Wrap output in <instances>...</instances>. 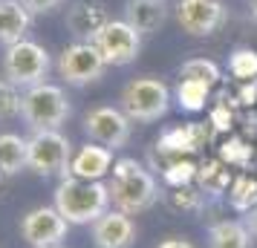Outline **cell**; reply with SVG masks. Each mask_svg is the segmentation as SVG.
I'll return each instance as SVG.
<instances>
[{
  "instance_id": "1",
  "label": "cell",
  "mask_w": 257,
  "mask_h": 248,
  "mask_svg": "<svg viewBox=\"0 0 257 248\" xmlns=\"http://www.w3.org/2000/svg\"><path fill=\"white\" fill-rule=\"evenodd\" d=\"M107 190H110L113 208L130 213V216L153 208L159 202V196H162L156 176L136 159H116L113 162V170H110V179H107Z\"/></svg>"
},
{
  "instance_id": "2",
  "label": "cell",
  "mask_w": 257,
  "mask_h": 248,
  "mask_svg": "<svg viewBox=\"0 0 257 248\" xmlns=\"http://www.w3.org/2000/svg\"><path fill=\"white\" fill-rule=\"evenodd\" d=\"M52 205L70 225H93L98 216L110 211V190L107 182H87V179L64 176L55 188Z\"/></svg>"
},
{
  "instance_id": "3",
  "label": "cell",
  "mask_w": 257,
  "mask_h": 248,
  "mask_svg": "<svg viewBox=\"0 0 257 248\" xmlns=\"http://www.w3.org/2000/svg\"><path fill=\"white\" fill-rule=\"evenodd\" d=\"M70 116H72V104L64 93V87L44 81L38 87L24 90L21 118L29 124V130H58Z\"/></svg>"
},
{
  "instance_id": "4",
  "label": "cell",
  "mask_w": 257,
  "mask_h": 248,
  "mask_svg": "<svg viewBox=\"0 0 257 248\" xmlns=\"http://www.w3.org/2000/svg\"><path fill=\"white\" fill-rule=\"evenodd\" d=\"M121 110L130 121H139V124H151L159 118L168 116L171 110V90L162 78H153V75H142L133 81L124 84L121 90Z\"/></svg>"
},
{
  "instance_id": "5",
  "label": "cell",
  "mask_w": 257,
  "mask_h": 248,
  "mask_svg": "<svg viewBox=\"0 0 257 248\" xmlns=\"http://www.w3.org/2000/svg\"><path fill=\"white\" fill-rule=\"evenodd\" d=\"M49 70H52V58L49 52L35 41H18L12 47H6V55H3V75L6 81H12L18 90H29V87H38L49 78Z\"/></svg>"
},
{
  "instance_id": "6",
  "label": "cell",
  "mask_w": 257,
  "mask_h": 248,
  "mask_svg": "<svg viewBox=\"0 0 257 248\" xmlns=\"http://www.w3.org/2000/svg\"><path fill=\"white\" fill-rule=\"evenodd\" d=\"M26 167L35 170L38 176H67L72 162V144L61 130H32Z\"/></svg>"
},
{
  "instance_id": "7",
  "label": "cell",
  "mask_w": 257,
  "mask_h": 248,
  "mask_svg": "<svg viewBox=\"0 0 257 248\" xmlns=\"http://www.w3.org/2000/svg\"><path fill=\"white\" fill-rule=\"evenodd\" d=\"M107 72V61L90 41H75L61 49L58 55V75L70 87H87L95 84Z\"/></svg>"
},
{
  "instance_id": "8",
  "label": "cell",
  "mask_w": 257,
  "mask_h": 248,
  "mask_svg": "<svg viewBox=\"0 0 257 248\" xmlns=\"http://www.w3.org/2000/svg\"><path fill=\"white\" fill-rule=\"evenodd\" d=\"M142 38L133 26L121 18V21H110L107 26H101V32L90 41L98 52H101V58L107 61V67H127L133 61L139 58L142 52Z\"/></svg>"
},
{
  "instance_id": "9",
  "label": "cell",
  "mask_w": 257,
  "mask_h": 248,
  "mask_svg": "<svg viewBox=\"0 0 257 248\" xmlns=\"http://www.w3.org/2000/svg\"><path fill=\"white\" fill-rule=\"evenodd\" d=\"M84 133L87 139L101 147H110V150H121L124 144L130 142V133H133V121L124 116L121 107H93L87 116H84Z\"/></svg>"
},
{
  "instance_id": "10",
  "label": "cell",
  "mask_w": 257,
  "mask_h": 248,
  "mask_svg": "<svg viewBox=\"0 0 257 248\" xmlns=\"http://www.w3.org/2000/svg\"><path fill=\"white\" fill-rule=\"evenodd\" d=\"M228 18L222 0H179L176 3V24L191 38H211L220 32Z\"/></svg>"
},
{
  "instance_id": "11",
  "label": "cell",
  "mask_w": 257,
  "mask_h": 248,
  "mask_svg": "<svg viewBox=\"0 0 257 248\" xmlns=\"http://www.w3.org/2000/svg\"><path fill=\"white\" fill-rule=\"evenodd\" d=\"M67 228H70V222L58 213L55 205H38L32 211H26L21 219V236L32 248L58 245L67 236Z\"/></svg>"
},
{
  "instance_id": "12",
  "label": "cell",
  "mask_w": 257,
  "mask_h": 248,
  "mask_svg": "<svg viewBox=\"0 0 257 248\" xmlns=\"http://www.w3.org/2000/svg\"><path fill=\"white\" fill-rule=\"evenodd\" d=\"M90 228H93L95 248H133L136 242V222L130 219V213L116 211V208L98 216Z\"/></svg>"
},
{
  "instance_id": "13",
  "label": "cell",
  "mask_w": 257,
  "mask_h": 248,
  "mask_svg": "<svg viewBox=\"0 0 257 248\" xmlns=\"http://www.w3.org/2000/svg\"><path fill=\"white\" fill-rule=\"evenodd\" d=\"M110 21L113 18L101 0H75L67 9V29L75 35V41H93Z\"/></svg>"
},
{
  "instance_id": "14",
  "label": "cell",
  "mask_w": 257,
  "mask_h": 248,
  "mask_svg": "<svg viewBox=\"0 0 257 248\" xmlns=\"http://www.w3.org/2000/svg\"><path fill=\"white\" fill-rule=\"evenodd\" d=\"M110 170H113V150L95 142H87L72 153L67 176L87 179V182H104V176H110Z\"/></svg>"
},
{
  "instance_id": "15",
  "label": "cell",
  "mask_w": 257,
  "mask_h": 248,
  "mask_svg": "<svg viewBox=\"0 0 257 248\" xmlns=\"http://www.w3.org/2000/svg\"><path fill=\"white\" fill-rule=\"evenodd\" d=\"M124 21L139 35H153L168 21V0H127L124 3Z\"/></svg>"
},
{
  "instance_id": "16",
  "label": "cell",
  "mask_w": 257,
  "mask_h": 248,
  "mask_svg": "<svg viewBox=\"0 0 257 248\" xmlns=\"http://www.w3.org/2000/svg\"><path fill=\"white\" fill-rule=\"evenodd\" d=\"M35 15L24 6V0H0V47H12L24 41L32 29Z\"/></svg>"
},
{
  "instance_id": "17",
  "label": "cell",
  "mask_w": 257,
  "mask_h": 248,
  "mask_svg": "<svg viewBox=\"0 0 257 248\" xmlns=\"http://www.w3.org/2000/svg\"><path fill=\"white\" fill-rule=\"evenodd\" d=\"M208 248H254V236L240 219H220L208 228Z\"/></svg>"
},
{
  "instance_id": "18",
  "label": "cell",
  "mask_w": 257,
  "mask_h": 248,
  "mask_svg": "<svg viewBox=\"0 0 257 248\" xmlns=\"http://www.w3.org/2000/svg\"><path fill=\"white\" fill-rule=\"evenodd\" d=\"M29 142L18 133H0V170L3 176H15L26 167Z\"/></svg>"
},
{
  "instance_id": "19",
  "label": "cell",
  "mask_w": 257,
  "mask_h": 248,
  "mask_svg": "<svg viewBox=\"0 0 257 248\" xmlns=\"http://www.w3.org/2000/svg\"><path fill=\"white\" fill-rule=\"evenodd\" d=\"M228 202H231L234 211L248 213L257 205V179L251 176H237L231 182V190H228Z\"/></svg>"
},
{
  "instance_id": "20",
  "label": "cell",
  "mask_w": 257,
  "mask_h": 248,
  "mask_svg": "<svg viewBox=\"0 0 257 248\" xmlns=\"http://www.w3.org/2000/svg\"><path fill=\"white\" fill-rule=\"evenodd\" d=\"M179 81H199V84H217L220 81V67L205 58H191L179 67Z\"/></svg>"
},
{
  "instance_id": "21",
  "label": "cell",
  "mask_w": 257,
  "mask_h": 248,
  "mask_svg": "<svg viewBox=\"0 0 257 248\" xmlns=\"http://www.w3.org/2000/svg\"><path fill=\"white\" fill-rule=\"evenodd\" d=\"M162 196L174 211H199L202 208V193L197 188H191V185H174Z\"/></svg>"
},
{
  "instance_id": "22",
  "label": "cell",
  "mask_w": 257,
  "mask_h": 248,
  "mask_svg": "<svg viewBox=\"0 0 257 248\" xmlns=\"http://www.w3.org/2000/svg\"><path fill=\"white\" fill-rule=\"evenodd\" d=\"M208 84H199V81H179L176 87V98H179V104L185 107V110H199V107L205 104V98H208Z\"/></svg>"
},
{
  "instance_id": "23",
  "label": "cell",
  "mask_w": 257,
  "mask_h": 248,
  "mask_svg": "<svg viewBox=\"0 0 257 248\" xmlns=\"http://www.w3.org/2000/svg\"><path fill=\"white\" fill-rule=\"evenodd\" d=\"M228 70H231L234 78H243V81H251L257 75V52L251 49H237L228 61Z\"/></svg>"
},
{
  "instance_id": "24",
  "label": "cell",
  "mask_w": 257,
  "mask_h": 248,
  "mask_svg": "<svg viewBox=\"0 0 257 248\" xmlns=\"http://www.w3.org/2000/svg\"><path fill=\"white\" fill-rule=\"evenodd\" d=\"M21 98H24V93L12 81L0 78V118L21 116Z\"/></svg>"
},
{
  "instance_id": "25",
  "label": "cell",
  "mask_w": 257,
  "mask_h": 248,
  "mask_svg": "<svg viewBox=\"0 0 257 248\" xmlns=\"http://www.w3.org/2000/svg\"><path fill=\"white\" fill-rule=\"evenodd\" d=\"M199 179H202V190H205V193H220V190L228 188V182H231L228 170H222L220 162H208V165L199 170Z\"/></svg>"
},
{
  "instance_id": "26",
  "label": "cell",
  "mask_w": 257,
  "mask_h": 248,
  "mask_svg": "<svg viewBox=\"0 0 257 248\" xmlns=\"http://www.w3.org/2000/svg\"><path fill=\"white\" fill-rule=\"evenodd\" d=\"M165 182H171V185H188L191 179L197 176V167L191 165V162H182V156L179 159H174L171 165L162 170Z\"/></svg>"
},
{
  "instance_id": "27",
  "label": "cell",
  "mask_w": 257,
  "mask_h": 248,
  "mask_svg": "<svg viewBox=\"0 0 257 248\" xmlns=\"http://www.w3.org/2000/svg\"><path fill=\"white\" fill-rule=\"evenodd\" d=\"M64 3L67 0H24V6L32 15H49V12H55V9H61Z\"/></svg>"
},
{
  "instance_id": "28",
  "label": "cell",
  "mask_w": 257,
  "mask_h": 248,
  "mask_svg": "<svg viewBox=\"0 0 257 248\" xmlns=\"http://www.w3.org/2000/svg\"><path fill=\"white\" fill-rule=\"evenodd\" d=\"M156 248H197V245L188 242V239H182V236H168V239H162Z\"/></svg>"
},
{
  "instance_id": "29",
  "label": "cell",
  "mask_w": 257,
  "mask_h": 248,
  "mask_svg": "<svg viewBox=\"0 0 257 248\" xmlns=\"http://www.w3.org/2000/svg\"><path fill=\"white\" fill-rule=\"evenodd\" d=\"M243 222H245V228L251 231V236L257 239V205H254V208H251V211H248V213L243 216Z\"/></svg>"
},
{
  "instance_id": "30",
  "label": "cell",
  "mask_w": 257,
  "mask_h": 248,
  "mask_svg": "<svg viewBox=\"0 0 257 248\" xmlns=\"http://www.w3.org/2000/svg\"><path fill=\"white\" fill-rule=\"evenodd\" d=\"M248 15H251V21L257 24V0H251V6H248Z\"/></svg>"
},
{
  "instance_id": "31",
  "label": "cell",
  "mask_w": 257,
  "mask_h": 248,
  "mask_svg": "<svg viewBox=\"0 0 257 248\" xmlns=\"http://www.w3.org/2000/svg\"><path fill=\"white\" fill-rule=\"evenodd\" d=\"M47 248H61V245H47Z\"/></svg>"
},
{
  "instance_id": "32",
  "label": "cell",
  "mask_w": 257,
  "mask_h": 248,
  "mask_svg": "<svg viewBox=\"0 0 257 248\" xmlns=\"http://www.w3.org/2000/svg\"><path fill=\"white\" fill-rule=\"evenodd\" d=\"M0 182H3V170H0Z\"/></svg>"
}]
</instances>
